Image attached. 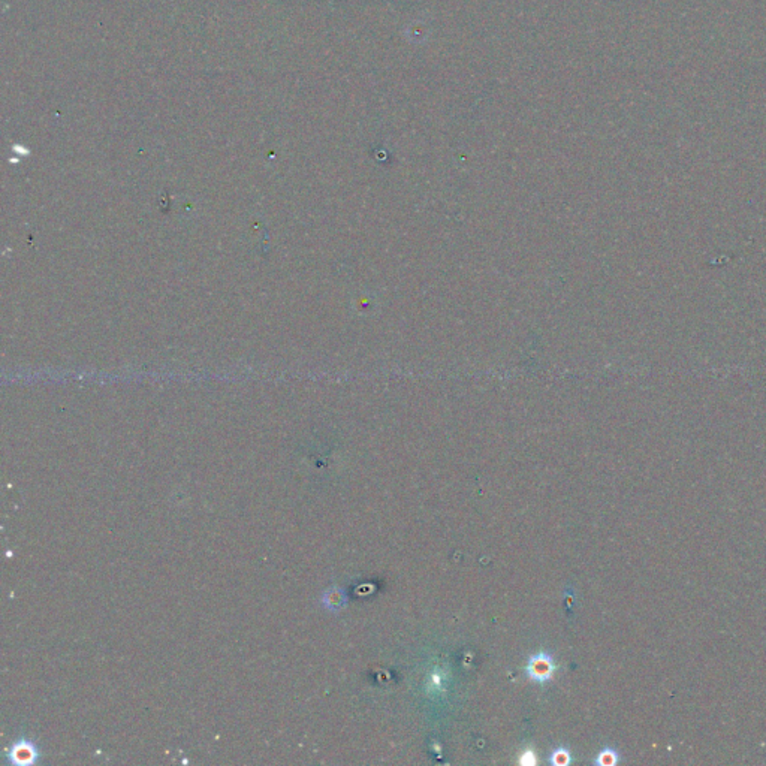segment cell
<instances>
[{
    "label": "cell",
    "instance_id": "obj_1",
    "mask_svg": "<svg viewBox=\"0 0 766 766\" xmlns=\"http://www.w3.org/2000/svg\"><path fill=\"white\" fill-rule=\"evenodd\" d=\"M555 672V663L553 655L545 651H540L535 655H531L527 662L526 675L535 682L545 684L551 681Z\"/></svg>",
    "mask_w": 766,
    "mask_h": 766
},
{
    "label": "cell",
    "instance_id": "obj_2",
    "mask_svg": "<svg viewBox=\"0 0 766 766\" xmlns=\"http://www.w3.org/2000/svg\"><path fill=\"white\" fill-rule=\"evenodd\" d=\"M8 758L15 765H30L36 762V758H38V749H36L33 743L27 740L17 741L11 745Z\"/></svg>",
    "mask_w": 766,
    "mask_h": 766
},
{
    "label": "cell",
    "instance_id": "obj_3",
    "mask_svg": "<svg viewBox=\"0 0 766 766\" xmlns=\"http://www.w3.org/2000/svg\"><path fill=\"white\" fill-rule=\"evenodd\" d=\"M323 605H325L328 609L331 611H338L343 608L346 603H347V597H346V593L345 590L341 588H331L328 590L325 594H323Z\"/></svg>",
    "mask_w": 766,
    "mask_h": 766
},
{
    "label": "cell",
    "instance_id": "obj_4",
    "mask_svg": "<svg viewBox=\"0 0 766 766\" xmlns=\"http://www.w3.org/2000/svg\"><path fill=\"white\" fill-rule=\"evenodd\" d=\"M621 760V756L618 753V750H615L614 747H605V749H602L597 754L596 760L594 763L599 765V766H614Z\"/></svg>",
    "mask_w": 766,
    "mask_h": 766
},
{
    "label": "cell",
    "instance_id": "obj_5",
    "mask_svg": "<svg viewBox=\"0 0 766 766\" xmlns=\"http://www.w3.org/2000/svg\"><path fill=\"white\" fill-rule=\"evenodd\" d=\"M572 762V753L566 747H558V749H554L551 754H549V763L554 766H567Z\"/></svg>",
    "mask_w": 766,
    "mask_h": 766
},
{
    "label": "cell",
    "instance_id": "obj_6",
    "mask_svg": "<svg viewBox=\"0 0 766 766\" xmlns=\"http://www.w3.org/2000/svg\"><path fill=\"white\" fill-rule=\"evenodd\" d=\"M521 763H524V765H531V763H536V759H535V753H531V751L526 753V754H524V756H522V758H521Z\"/></svg>",
    "mask_w": 766,
    "mask_h": 766
}]
</instances>
